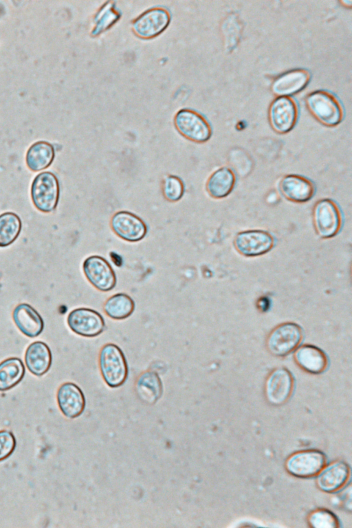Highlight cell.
<instances>
[{
    "label": "cell",
    "mask_w": 352,
    "mask_h": 528,
    "mask_svg": "<svg viewBox=\"0 0 352 528\" xmlns=\"http://www.w3.org/2000/svg\"><path fill=\"white\" fill-rule=\"evenodd\" d=\"M110 225L118 236L129 242L141 241L148 231L146 224L141 218L124 210L118 211L112 216Z\"/></svg>",
    "instance_id": "cell-11"
},
{
    "label": "cell",
    "mask_w": 352,
    "mask_h": 528,
    "mask_svg": "<svg viewBox=\"0 0 352 528\" xmlns=\"http://www.w3.org/2000/svg\"><path fill=\"white\" fill-rule=\"evenodd\" d=\"M326 456L319 450L298 452L290 456L285 463L286 470L298 478H309L317 475L324 467Z\"/></svg>",
    "instance_id": "cell-10"
},
{
    "label": "cell",
    "mask_w": 352,
    "mask_h": 528,
    "mask_svg": "<svg viewBox=\"0 0 352 528\" xmlns=\"http://www.w3.org/2000/svg\"><path fill=\"white\" fill-rule=\"evenodd\" d=\"M312 218L316 234L324 239L338 235L343 224L341 209L338 204L330 198H323L316 202Z\"/></svg>",
    "instance_id": "cell-2"
},
{
    "label": "cell",
    "mask_w": 352,
    "mask_h": 528,
    "mask_svg": "<svg viewBox=\"0 0 352 528\" xmlns=\"http://www.w3.org/2000/svg\"><path fill=\"white\" fill-rule=\"evenodd\" d=\"M82 270L88 281L101 292L111 291L116 285L117 278L113 267L100 256L92 255L85 258Z\"/></svg>",
    "instance_id": "cell-9"
},
{
    "label": "cell",
    "mask_w": 352,
    "mask_h": 528,
    "mask_svg": "<svg viewBox=\"0 0 352 528\" xmlns=\"http://www.w3.org/2000/svg\"><path fill=\"white\" fill-rule=\"evenodd\" d=\"M279 190L287 200L297 204L306 203L316 193V186L309 178L297 175H284L279 182Z\"/></svg>",
    "instance_id": "cell-13"
},
{
    "label": "cell",
    "mask_w": 352,
    "mask_h": 528,
    "mask_svg": "<svg viewBox=\"0 0 352 528\" xmlns=\"http://www.w3.org/2000/svg\"><path fill=\"white\" fill-rule=\"evenodd\" d=\"M21 226V221L15 213L8 212L0 214V247L12 243L20 234Z\"/></svg>",
    "instance_id": "cell-27"
},
{
    "label": "cell",
    "mask_w": 352,
    "mask_h": 528,
    "mask_svg": "<svg viewBox=\"0 0 352 528\" xmlns=\"http://www.w3.org/2000/svg\"><path fill=\"white\" fill-rule=\"evenodd\" d=\"M294 358L300 368L311 374L322 373L328 363L323 351L312 345L299 347L294 354Z\"/></svg>",
    "instance_id": "cell-22"
},
{
    "label": "cell",
    "mask_w": 352,
    "mask_h": 528,
    "mask_svg": "<svg viewBox=\"0 0 352 528\" xmlns=\"http://www.w3.org/2000/svg\"><path fill=\"white\" fill-rule=\"evenodd\" d=\"M99 366L104 382L111 388L122 386L128 377L129 367L125 355L115 344L108 343L102 347Z\"/></svg>",
    "instance_id": "cell-1"
},
{
    "label": "cell",
    "mask_w": 352,
    "mask_h": 528,
    "mask_svg": "<svg viewBox=\"0 0 352 528\" xmlns=\"http://www.w3.org/2000/svg\"><path fill=\"white\" fill-rule=\"evenodd\" d=\"M59 182L54 174L43 172L36 176L31 188L33 204L44 212L53 211L58 202Z\"/></svg>",
    "instance_id": "cell-4"
},
{
    "label": "cell",
    "mask_w": 352,
    "mask_h": 528,
    "mask_svg": "<svg viewBox=\"0 0 352 528\" xmlns=\"http://www.w3.org/2000/svg\"><path fill=\"white\" fill-rule=\"evenodd\" d=\"M25 362L28 371L36 376H42L50 370L52 355L48 345L42 341L31 343L25 353Z\"/></svg>",
    "instance_id": "cell-19"
},
{
    "label": "cell",
    "mask_w": 352,
    "mask_h": 528,
    "mask_svg": "<svg viewBox=\"0 0 352 528\" xmlns=\"http://www.w3.org/2000/svg\"><path fill=\"white\" fill-rule=\"evenodd\" d=\"M175 125L179 133L195 142H207L212 135V129L208 121L192 110L179 111L175 117Z\"/></svg>",
    "instance_id": "cell-6"
},
{
    "label": "cell",
    "mask_w": 352,
    "mask_h": 528,
    "mask_svg": "<svg viewBox=\"0 0 352 528\" xmlns=\"http://www.w3.org/2000/svg\"><path fill=\"white\" fill-rule=\"evenodd\" d=\"M308 522L312 527L334 528L339 527L337 516L331 511L324 509L311 512L308 517Z\"/></svg>",
    "instance_id": "cell-28"
},
{
    "label": "cell",
    "mask_w": 352,
    "mask_h": 528,
    "mask_svg": "<svg viewBox=\"0 0 352 528\" xmlns=\"http://www.w3.org/2000/svg\"><path fill=\"white\" fill-rule=\"evenodd\" d=\"M53 146L44 141L36 142L28 149L26 154V164L33 171H38L47 168L54 158Z\"/></svg>",
    "instance_id": "cell-25"
},
{
    "label": "cell",
    "mask_w": 352,
    "mask_h": 528,
    "mask_svg": "<svg viewBox=\"0 0 352 528\" xmlns=\"http://www.w3.org/2000/svg\"><path fill=\"white\" fill-rule=\"evenodd\" d=\"M269 115L270 122L274 131L284 134L289 132L295 126L298 109L292 98L278 96L272 102Z\"/></svg>",
    "instance_id": "cell-12"
},
{
    "label": "cell",
    "mask_w": 352,
    "mask_h": 528,
    "mask_svg": "<svg viewBox=\"0 0 352 528\" xmlns=\"http://www.w3.org/2000/svg\"><path fill=\"white\" fill-rule=\"evenodd\" d=\"M12 318L19 331L25 336L35 338L44 329V321L40 314L30 305H18L12 313Z\"/></svg>",
    "instance_id": "cell-17"
},
{
    "label": "cell",
    "mask_w": 352,
    "mask_h": 528,
    "mask_svg": "<svg viewBox=\"0 0 352 528\" xmlns=\"http://www.w3.org/2000/svg\"><path fill=\"white\" fill-rule=\"evenodd\" d=\"M233 244L241 255L254 257L270 252L275 245V238L267 230H246L235 235Z\"/></svg>",
    "instance_id": "cell-5"
},
{
    "label": "cell",
    "mask_w": 352,
    "mask_h": 528,
    "mask_svg": "<svg viewBox=\"0 0 352 528\" xmlns=\"http://www.w3.org/2000/svg\"><path fill=\"white\" fill-rule=\"evenodd\" d=\"M294 380L290 372L283 368L274 370L268 377L265 394L269 402L274 405L284 404L290 397Z\"/></svg>",
    "instance_id": "cell-16"
},
{
    "label": "cell",
    "mask_w": 352,
    "mask_h": 528,
    "mask_svg": "<svg viewBox=\"0 0 352 528\" xmlns=\"http://www.w3.org/2000/svg\"><path fill=\"white\" fill-rule=\"evenodd\" d=\"M311 113L322 124L327 126L339 124L343 117L342 107L331 94L323 90L310 93L305 99Z\"/></svg>",
    "instance_id": "cell-3"
},
{
    "label": "cell",
    "mask_w": 352,
    "mask_h": 528,
    "mask_svg": "<svg viewBox=\"0 0 352 528\" xmlns=\"http://www.w3.org/2000/svg\"><path fill=\"white\" fill-rule=\"evenodd\" d=\"M25 373L22 360L9 358L0 363V391L9 390L19 384Z\"/></svg>",
    "instance_id": "cell-24"
},
{
    "label": "cell",
    "mask_w": 352,
    "mask_h": 528,
    "mask_svg": "<svg viewBox=\"0 0 352 528\" xmlns=\"http://www.w3.org/2000/svg\"><path fill=\"white\" fill-rule=\"evenodd\" d=\"M259 309L263 311H267L270 307V300L267 298H261L258 302Z\"/></svg>",
    "instance_id": "cell-31"
},
{
    "label": "cell",
    "mask_w": 352,
    "mask_h": 528,
    "mask_svg": "<svg viewBox=\"0 0 352 528\" xmlns=\"http://www.w3.org/2000/svg\"><path fill=\"white\" fill-rule=\"evenodd\" d=\"M133 299L125 293H118L110 296L104 304L106 314L114 320L129 318L135 310Z\"/></svg>",
    "instance_id": "cell-26"
},
{
    "label": "cell",
    "mask_w": 352,
    "mask_h": 528,
    "mask_svg": "<svg viewBox=\"0 0 352 528\" xmlns=\"http://www.w3.org/2000/svg\"><path fill=\"white\" fill-rule=\"evenodd\" d=\"M183 181L176 175H168L163 182L162 191L164 197L172 202L179 201L184 193Z\"/></svg>",
    "instance_id": "cell-29"
},
{
    "label": "cell",
    "mask_w": 352,
    "mask_h": 528,
    "mask_svg": "<svg viewBox=\"0 0 352 528\" xmlns=\"http://www.w3.org/2000/svg\"><path fill=\"white\" fill-rule=\"evenodd\" d=\"M69 329L75 333L87 338L101 334L105 329L102 315L94 309L78 307L69 312L67 319Z\"/></svg>",
    "instance_id": "cell-8"
},
{
    "label": "cell",
    "mask_w": 352,
    "mask_h": 528,
    "mask_svg": "<svg viewBox=\"0 0 352 528\" xmlns=\"http://www.w3.org/2000/svg\"><path fill=\"white\" fill-rule=\"evenodd\" d=\"M57 402L61 412L67 418L79 417L85 408V397L81 388L73 382H65L57 391Z\"/></svg>",
    "instance_id": "cell-15"
},
{
    "label": "cell",
    "mask_w": 352,
    "mask_h": 528,
    "mask_svg": "<svg viewBox=\"0 0 352 528\" xmlns=\"http://www.w3.org/2000/svg\"><path fill=\"white\" fill-rule=\"evenodd\" d=\"M302 338V329L298 324L284 323L270 333L267 340V347L276 356H285L297 348Z\"/></svg>",
    "instance_id": "cell-7"
},
{
    "label": "cell",
    "mask_w": 352,
    "mask_h": 528,
    "mask_svg": "<svg viewBox=\"0 0 352 528\" xmlns=\"http://www.w3.org/2000/svg\"><path fill=\"white\" fill-rule=\"evenodd\" d=\"M236 176L234 170L227 166H222L214 170L206 182L208 195L217 199L228 197L234 190Z\"/></svg>",
    "instance_id": "cell-21"
},
{
    "label": "cell",
    "mask_w": 352,
    "mask_h": 528,
    "mask_svg": "<svg viewBox=\"0 0 352 528\" xmlns=\"http://www.w3.org/2000/svg\"><path fill=\"white\" fill-rule=\"evenodd\" d=\"M350 468L344 461H336L322 469L317 477V485L323 492L331 493L340 490L347 481Z\"/></svg>",
    "instance_id": "cell-18"
},
{
    "label": "cell",
    "mask_w": 352,
    "mask_h": 528,
    "mask_svg": "<svg viewBox=\"0 0 352 528\" xmlns=\"http://www.w3.org/2000/svg\"><path fill=\"white\" fill-rule=\"evenodd\" d=\"M170 19L169 12L166 10L154 8L138 16L133 23V29L134 32L141 38H152L166 28Z\"/></svg>",
    "instance_id": "cell-14"
},
{
    "label": "cell",
    "mask_w": 352,
    "mask_h": 528,
    "mask_svg": "<svg viewBox=\"0 0 352 528\" xmlns=\"http://www.w3.org/2000/svg\"><path fill=\"white\" fill-rule=\"evenodd\" d=\"M136 390L138 397L142 402L153 404L162 395V382L157 373L153 371H146L139 377L136 384Z\"/></svg>",
    "instance_id": "cell-23"
},
{
    "label": "cell",
    "mask_w": 352,
    "mask_h": 528,
    "mask_svg": "<svg viewBox=\"0 0 352 528\" xmlns=\"http://www.w3.org/2000/svg\"><path fill=\"white\" fill-rule=\"evenodd\" d=\"M16 440L8 430H0V462L8 458L15 450Z\"/></svg>",
    "instance_id": "cell-30"
},
{
    "label": "cell",
    "mask_w": 352,
    "mask_h": 528,
    "mask_svg": "<svg viewBox=\"0 0 352 528\" xmlns=\"http://www.w3.org/2000/svg\"><path fill=\"white\" fill-rule=\"evenodd\" d=\"M309 73L302 69H296L287 72L273 82V92L279 96H287L302 91L309 83Z\"/></svg>",
    "instance_id": "cell-20"
}]
</instances>
